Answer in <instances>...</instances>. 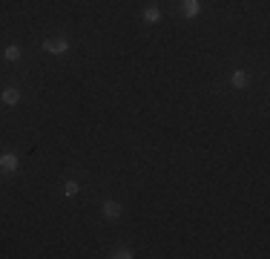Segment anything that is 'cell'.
<instances>
[{"label":"cell","instance_id":"6da1fadb","mask_svg":"<svg viewBox=\"0 0 270 259\" xmlns=\"http://www.w3.org/2000/svg\"><path fill=\"white\" fill-rule=\"evenodd\" d=\"M43 49H46L49 55H66V52H69V40H66V37H58V40H46V43H43Z\"/></svg>","mask_w":270,"mask_h":259},{"label":"cell","instance_id":"7a4b0ae2","mask_svg":"<svg viewBox=\"0 0 270 259\" xmlns=\"http://www.w3.org/2000/svg\"><path fill=\"white\" fill-rule=\"evenodd\" d=\"M20 90H18V87H6V90H3V92H0V101H3V104H6V107H18V104H20Z\"/></svg>","mask_w":270,"mask_h":259},{"label":"cell","instance_id":"3957f363","mask_svg":"<svg viewBox=\"0 0 270 259\" xmlns=\"http://www.w3.org/2000/svg\"><path fill=\"white\" fill-rule=\"evenodd\" d=\"M20 167V159L15 156V153H0V170H6V173H15Z\"/></svg>","mask_w":270,"mask_h":259},{"label":"cell","instance_id":"277c9868","mask_svg":"<svg viewBox=\"0 0 270 259\" xmlns=\"http://www.w3.org/2000/svg\"><path fill=\"white\" fill-rule=\"evenodd\" d=\"M101 213H104V219H109V222H112V219H118V216H121V204H118V202H112V199H107V202L101 204Z\"/></svg>","mask_w":270,"mask_h":259},{"label":"cell","instance_id":"5b68a950","mask_svg":"<svg viewBox=\"0 0 270 259\" xmlns=\"http://www.w3.org/2000/svg\"><path fill=\"white\" fill-rule=\"evenodd\" d=\"M230 84H233V90H244V87L250 84V78H247L244 69H233V72H230Z\"/></svg>","mask_w":270,"mask_h":259},{"label":"cell","instance_id":"8992f818","mask_svg":"<svg viewBox=\"0 0 270 259\" xmlns=\"http://www.w3.org/2000/svg\"><path fill=\"white\" fill-rule=\"evenodd\" d=\"M181 9H184V18H198L201 3L198 0H181Z\"/></svg>","mask_w":270,"mask_h":259},{"label":"cell","instance_id":"52a82bcc","mask_svg":"<svg viewBox=\"0 0 270 259\" xmlns=\"http://www.w3.org/2000/svg\"><path fill=\"white\" fill-rule=\"evenodd\" d=\"M20 55H23V52H20V46H18V43L3 46V58H6V61H12V64H15V61H20Z\"/></svg>","mask_w":270,"mask_h":259},{"label":"cell","instance_id":"ba28073f","mask_svg":"<svg viewBox=\"0 0 270 259\" xmlns=\"http://www.w3.org/2000/svg\"><path fill=\"white\" fill-rule=\"evenodd\" d=\"M161 20V9L158 6H147L144 9V23H158Z\"/></svg>","mask_w":270,"mask_h":259},{"label":"cell","instance_id":"9c48e42d","mask_svg":"<svg viewBox=\"0 0 270 259\" xmlns=\"http://www.w3.org/2000/svg\"><path fill=\"white\" fill-rule=\"evenodd\" d=\"M109 257H112V259H132L135 254H132V248H115Z\"/></svg>","mask_w":270,"mask_h":259},{"label":"cell","instance_id":"30bf717a","mask_svg":"<svg viewBox=\"0 0 270 259\" xmlns=\"http://www.w3.org/2000/svg\"><path fill=\"white\" fill-rule=\"evenodd\" d=\"M78 190H81V185H78V182H66V185H63V196H69V199H72V196H78Z\"/></svg>","mask_w":270,"mask_h":259}]
</instances>
